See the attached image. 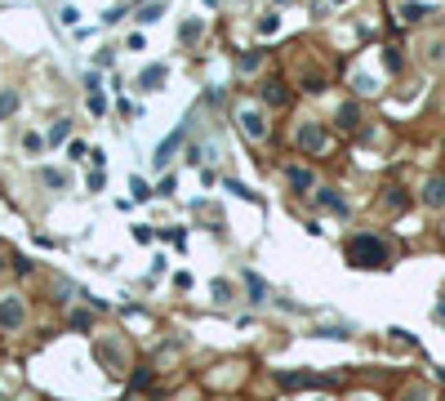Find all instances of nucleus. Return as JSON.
<instances>
[{
    "mask_svg": "<svg viewBox=\"0 0 445 401\" xmlns=\"http://www.w3.org/2000/svg\"><path fill=\"white\" fill-rule=\"evenodd\" d=\"M347 263H352V267H387L383 236H374V232L352 236V241H347Z\"/></svg>",
    "mask_w": 445,
    "mask_h": 401,
    "instance_id": "nucleus-1",
    "label": "nucleus"
},
{
    "mask_svg": "<svg viewBox=\"0 0 445 401\" xmlns=\"http://www.w3.org/2000/svg\"><path fill=\"white\" fill-rule=\"evenodd\" d=\"M325 143H329L325 125H316V121H303V125H299V152H307V156H321V152H325Z\"/></svg>",
    "mask_w": 445,
    "mask_h": 401,
    "instance_id": "nucleus-2",
    "label": "nucleus"
},
{
    "mask_svg": "<svg viewBox=\"0 0 445 401\" xmlns=\"http://www.w3.org/2000/svg\"><path fill=\"white\" fill-rule=\"evenodd\" d=\"M23 321H27V299L5 294V299H0V330H18Z\"/></svg>",
    "mask_w": 445,
    "mask_h": 401,
    "instance_id": "nucleus-3",
    "label": "nucleus"
},
{
    "mask_svg": "<svg viewBox=\"0 0 445 401\" xmlns=\"http://www.w3.org/2000/svg\"><path fill=\"white\" fill-rule=\"evenodd\" d=\"M241 130L250 134V138H268V121H263L259 107H241Z\"/></svg>",
    "mask_w": 445,
    "mask_h": 401,
    "instance_id": "nucleus-4",
    "label": "nucleus"
},
{
    "mask_svg": "<svg viewBox=\"0 0 445 401\" xmlns=\"http://www.w3.org/2000/svg\"><path fill=\"white\" fill-rule=\"evenodd\" d=\"M361 125V107H356V103H343V107H338V130H356Z\"/></svg>",
    "mask_w": 445,
    "mask_h": 401,
    "instance_id": "nucleus-5",
    "label": "nucleus"
},
{
    "mask_svg": "<svg viewBox=\"0 0 445 401\" xmlns=\"http://www.w3.org/2000/svg\"><path fill=\"white\" fill-rule=\"evenodd\" d=\"M423 200H428V205H445V178H441V174L428 178V187H423Z\"/></svg>",
    "mask_w": 445,
    "mask_h": 401,
    "instance_id": "nucleus-6",
    "label": "nucleus"
},
{
    "mask_svg": "<svg viewBox=\"0 0 445 401\" xmlns=\"http://www.w3.org/2000/svg\"><path fill=\"white\" fill-rule=\"evenodd\" d=\"M285 99H290L285 85H263V103H268V107H281Z\"/></svg>",
    "mask_w": 445,
    "mask_h": 401,
    "instance_id": "nucleus-7",
    "label": "nucleus"
},
{
    "mask_svg": "<svg viewBox=\"0 0 445 401\" xmlns=\"http://www.w3.org/2000/svg\"><path fill=\"white\" fill-rule=\"evenodd\" d=\"M160 81H165V67H147V72L138 76V85H143V90H160Z\"/></svg>",
    "mask_w": 445,
    "mask_h": 401,
    "instance_id": "nucleus-8",
    "label": "nucleus"
},
{
    "mask_svg": "<svg viewBox=\"0 0 445 401\" xmlns=\"http://www.w3.org/2000/svg\"><path fill=\"white\" fill-rule=\"evenodd\" d=\"M316 200H321L325 209H334V214H347V205L338 200V192H329V187H325V192H316Z\"/></svg>",
    "mask_w": 445,
    "mask_h": 401,
    "instance_id": "nucleus-9",
    "label": "nucleus"
},
{
    "mask_svg": "<svg viewBox=\"0 0 445 401\" xmlns=\"http://www.w3.org/2000/svg\"><path fill=\"white\" fill-rule=\"evenodd\" d=\"M178 138H183V134H174V138H165V143H160V152H156V156H151V161H156V165H165V161H169V156H174V147H178Z\"/></svg>",
    "mask_w": 445,
    "mask_h": 401,
    "instance_id": "nucleus-10",
    "label": "nucleus"
},
{
    "mask_svg": "<svg viewBox=\"0 0 445 401\" xmlns=\"http://www.w3.org/2000/svg\"><path fill=\"white\" fill-rule=\"evenodd\" d=\"M245 285H250L254 303H263V299H268V285H263V281H259V276H254V272H245Z\"/></svg>",
    "mask_w": 445,
    "mask_h": 401,
    "instance_id": "nucleus-11",
    "label": "nucleus"
},
{
    "mask_svg": "<svg viewBox=\"0 0 445 401\" xmlns=\"http://www.w3.org/2000/svg\"><path fill=\"white\" fill-rule=\"evenodd\" d=\"M290 183H294L299 192H307L312 187V169H290Z\"/></svg>",
    "mask_w": 445,
    "mask_h": 401,
    "instance_id": "nucleus-12",
    "label": "nucleus"
},
{
    "mask_svg": "<svg viewBox=\"0 0 445 401\" xmlns=\"http://www.w3.org/2000/svg\"><path fill=\"white\" fill-rule=\"evenodd\" d=\"M352 85H356V94H374V90H378L374 76H365V72H356V76H352Z\"/></svg>",
    "mask_w": 445,
    "mask_h": 401,
    "instance_id": "nucleus-13",
    "label": "nucleus"
},
{
    "mask_svg": "<svg viewBox=\"0 0 445 401\" xmlns=\"http://www.w3.org/2000/svg\"><path fill=\"white\" fill-rule=\"evenodd\" d=\"M410 205V196L401 192V187H392V192H387V209H405Z\"/></svg>",
    "mask_w": 445,
    "mask_h": 401,
    "instance_id": "nucleus-14",
    "label": "nucleus"
},
{
    "mask_svg": "<svg viewBox=\"0 0 445 401\" xmlns=\"http://www.w3.org/2000/svg\"><path fill=\"white\" fill-rule=\"evenodd\" d=\"M72 134V121H54V130H50V143H63Z\"/></svg>",
    "mask_w": 445,
    "mask_h": 401,
    "instance_id": "nucleus-15",
    "label": "nucleus"
},
{
    "mask_svg": "<svg viewBox=\"0 0 445 401\" xmlns=\"http://www.w3.org/2000/svg\"><path fill=\"white\" fill-rule=\"evenodd\" d=\"M423 14H428V5H405V9H401V18H405V23H419Z\"/></svg>",
    "mask_w": 445,
    "mask_h": 401,
    "instance_id": "nucleus-16",
    "label": "nucleus"
},
{
    "mask_svg": "<svg viewBox=\"0 0 445 401\" xmlns=\"http://www.w3.org/2000/svg\"><path fill=\"white\" fill-rule=\"evenodd\" d=\"M129 192H134V200H147V196H151V187L143 183V178H129Z\"/></svg>",
    "mask_w": 445,
    "mask_h": 401,
    "instance_id": "nucleus-17",
    "label": "nucleus"
},
{
    "mask_svg": "<svg viewBox=\"0 0 445 401\" xmlns=\"http://www.w3.org/2000/svg\"><path fill=\"white\" fill-rule=\"evenodd\" d=\"M45 183L50 187H67V174H63V169H45Z\"/></svg>",
    "mask_w": 445,
    "mask_h": 401,
    "instance_id": "nucleus-18",
    "label": "nucleus"
},
{
    "mask_svg": "<svg viewBox=\"0 0 445 401\" xmlns=\"http://www.w3.org/2000/svg\"><path fill=\"white\" fill-rule=\"evenodd\" d=\"M276 27H281V14H268V18H263V23H259V32H263V36H272V32H276Z\"/></svg>",
    "mask_w": 445,
    "mask_h": 401,
    "instance_id": "nucleus-19",
    "label": "nucleus"
},
{
    "mask_svg": "<svg viewBox=\"0 0 445 401\" xmlns=\"http://www.w3.org/2000/svg\"><path fill=\"white\" fill-rule=\"evenodd\" d=\"M14 107H18V94H0V116H9Z\"/></svg>",
    "mask_w": 445,
    "mask_h": 401,
    "instance_id": "nucleus-20",
    "label": "nucleus"
},
{
    "mask_svg": "<svg viewBox=\"0 0 445 401\" xmlns=\"http://www.w3.org/2000/svg\"><path fill=\"white\" fill-rule=\"evenodd\" d=\"M201 36V18H192V23H183V41H196Z\"/></svg>",
    "mask_w": 445,
    "mask_h": 401,
    "instance_id": "nucleus-21",
    "label": "nucleus"
},
{
    "mask_svg": "<svg viewBox=\"0 0 445 401\" xmlns=\"http://www.w3.org/2000/svg\"><path fill=\"white\" fill-rule=\"evenodd\" d=\"M89 112H94V116H102V112H107V99H102V94H89Z\"/></svg>",
    "mask_w": 445,
    "mask_h": 401,
    "instance_id": "nucleus-22",
    "label": "nucleus"
},
{
    "mask_svg": "<svg viewBox=\"0 0 445 401\" xmlns=\"http://www.w3.org/2000/svg\"><path fill=\"white\" fill-rule=\"evenodd\" d=\"M259 63H263V54H245V59H241V72H259Z\"/></svg>",
    "mask_w": 445,
    "mask_h": 401,
    "instance_id": "nucleus-23",
    "label": "nucleus"
},
{
    "mask_svg": "<svg viewBox=\"0 0 445 401\" xmlns=\"http://www.w3.org/2000/svg\"><path fill=\"white\" fill-rule=\"evenodd\" d=\"M214 299L227 303V299H232V285H227V281H214Z\"/></svg>",
    "mask_w": 445,
    "mask_h": 401,
    "instance_id": "nucleus-24",
    "label": "nucleus"
},
{
    "mask_svg": "<svg viewBox=\"0 0 445 401\" xmlns=\"http://www.w3.org/2000/svg\"><path fill=\"white\" fill-rule=\"evenodd\" d=\"M102 183H107V174H102V169H94V174H89V187H94V192H102Z\"/></svg>",
    "mask_w": 445,
    "mask_h": 401,
    "instance_id": "nucleus-25",
    "label": "nucleus"
},
{
    "mask_svg": "<svg viewBox=\"0 0 445 401\" xmlns=\"http://www.w3.org/2000/svg\"><path fill=\"white\" fill-rule=\"evenodd\" d=\"M138 18H143V23H156V18H160V5H147V9H143V14H138Z\"/></svg>",
    "mask_w": 445,
    "mask_h": 401,
    "instance_id": "nucleus-26",
    "label": "nucleus"
},
{
    "mask_svg": "<svg viewBox=\"0 0 445 401\" xmlns=\"http://www.w3.org/2000/svg\"><path fill=\"white\" fill-rule=\"evenodd\" d=\"M0 272H5V259H0Z\"/></svg>",
    "mask_w": 445,
    "mask_h": 401,
    "instance_id": "nucleus-27",
    "label": "nucleus"
},
{
    "mask_svg": "<svg viewBox=\"0 0 445 401\" xmlns=\"http://www.w3.org/2000/svg\"><path fill=\"white\" fill-rule=\"evenodd\" d=\"M361 401H374V397H361Z\"/></svg>",
    "mask_w": 445,
    "mask_h": 401,
    "instance_id": "nucleus-28",
    "label": "nucleus"
}]
</instances>
